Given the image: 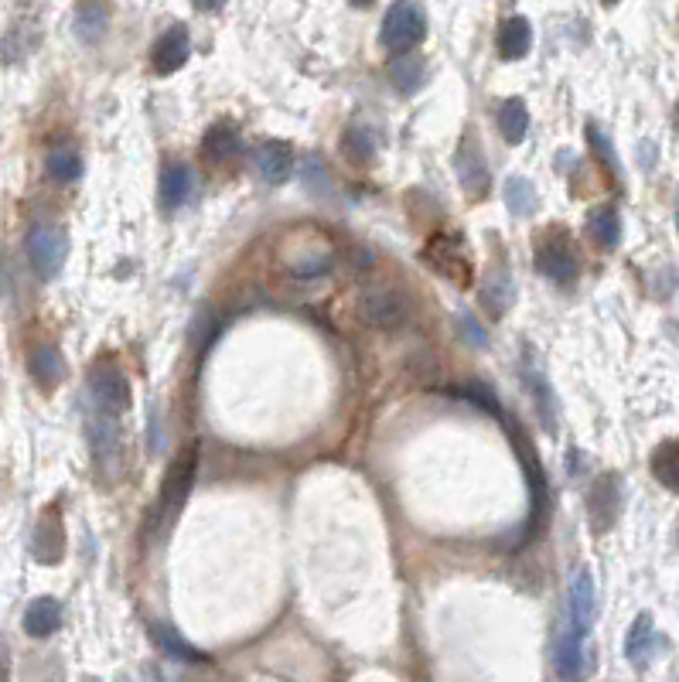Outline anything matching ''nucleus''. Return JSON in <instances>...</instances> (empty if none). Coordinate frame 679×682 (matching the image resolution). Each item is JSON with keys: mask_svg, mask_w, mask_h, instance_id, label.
<instances>
[{"mask_svg": "<svg viewBox=\"0 0 679 682\" xmlns=\"http://www.w3.org/2000/svg\"><path fill=\"white\" fill-rule=\"evenodd\" d=\"M195 468H198V440H192V444L181 447L178 457L171 461L168 474H164L161 495H157L154 515H151V529L161 526L164 519H175V515L181 512V505H185L188 495H192Z\"/></svg>", "mask_w": 679, "mask_h": 682, "instance_id": "nucleus-1", "label": "nucleus"}, {"mask_svg": "<svg viewBox=\"0 0 679 682\" xmlns=\"http://www.w3.org/2000/svg\"><path fill=\"white\" fill-rule=\"evenodd\" d=\"M427 35V14L420 0H396L383 18V48L393 55H407Z\"/></svg>", "mask_w": 679, "mask_h": 682, "instance_id": "nucleus-2", "label": "nucleus"}, {"mask_svg": "<svg viewBox=\"0 0 679 682\" xmlns=\"http://www.w3.org/2000/svg\"><path fill=\"white\" fill-rule=\"evenodd\" d=\"M24 246H28V260L35 266L38 277H45V280L59 277V270L65 266V256H69V236H65V229L52 226V222H35V226L28 229Z\"/></svg>", "mask_w": 679, "mask_h": 682, "instance_id": "nucleus-3", "label": "nucleus"}, {"mask_svg": "<svg viewBox=\"0 0 679 682\" xmlns=\"http://www.w3.org/2000/svg\"><path fill=\"white\" fill-rule=\"evenodd\" d=\"M424 260L430 263V270H437L441 277H447L451 284H458V287H468L471 277H475V266H471L465 246H461L458 236L430 239V246L424 249Z\"/></svg>", "mask_w": 679, "mask_h": 682, "instance_id": "nucleus-4", "label": "nucleus"}, {"mask_svg": "<svg viewBox=\"0 0 679 682\" xmlns=\"http://www.w3.org/2000/svg\"><path fill=\"white\" fill-rule=\"evenodd\" d=\"M359 314L362 321L372 324V328H400L407 321V301H403L400 290L389 287H369L366 294L359 297Z\"/></svg>", "mask_w": 679, "mask_h": 682, "instance_id": "nucleus-5", "label": "nucleus"}, {"mask_svg": "<svg viewBox=\"0 0 679 682\" xmlns=\"http://www.w3.org/2000/svg\"><path fill=\"white\" fill-rule=\"evenodd\" d=\"M89 393H93V403L99 406L103 413H127L130 410V382L127 376L117 369V365H99L93 369V376H89Z\"/></svg>", "mask_w": 679, "mask_h": 682, "instance_id": "nucleus-6", "label": "nucleus"}, {"mask_svg": "<svg viewBox=\"0 0 679 682\" xmlns=\"http://www.w3.org/2000/svg\"><path fill=\"white\" fill-rule=\"evenodd\" d=\"M594 607H598L594 577L587 570H577V577L570 580V590H567V621H563V625H570L587 638L594 628Z\"/></svg>", "mask_w": 679, "mask_h": 682, "instance_id": "nucleus-7", "label": "nucleus"}, {"mask_svg": "<svg viewBox=\"0 0 679 682\" xmlns=\"http://www.w3.org/2000/svg\"><path fill=\"white\" fill-rule=\"evenodd\" d=\"M587 509H591V529L594 532H608L615 526L618 512H621V488H618V474H601L598 481L587 492Z\"/></svg>", "mask_w": 679, "mask_h": 682, "instance_id": "nucleus-8", "label": "nucleus"}, {"mask_svg": "<svg viewBox=\"0 0 679 682\" xmlns=\"http://www.w3.org/2000/svg\"><path fill=\"white\" fill-rule=\"evenodd\" d=\"M543 239V236H540ZM536 270L553 284H570L577 277V253L563 239H543L536 246Z\"/></svg>", "mask_w": 679, "mask_h": 682, "instance_id": "nucleus-9", "label": "nucleus"}, {"mask_svg": "<svg viewBox=\"0 0 679 682\" xmlns=\"http://www.w3.org/2000/svg\"><path fill=\"white\" fill-rule=\"evenodd\" d=\"M587 638L570 625H563L557 638V652H553V665L563 682H584L587 676Z\"/></svg>", "mask_w": 679, "mask_h": 682, "instance_id": "nucleus-10", "label": "nucleus"}, {"mask_svg": "<svg viewBox=\"0 0 679 682\" xmlns=\"http://www.w3.org/2000/svg\"><path fill=\"white\" fill-rule=\"evenodd\" d=\"M253 168L267 185H284L294 174V151L284 140H263L253 151Z\"/></svg>", "mask_w": 679, "mask_h": 682, "instance_id": "nucleus-11", "label": "nucleus"}, {"mask_svg": "<svg viewBox=\"0 0 679 682\" xmlns=\"http://www.w3.org/2000/svg\"><path fill=\"white\" fill-rule=\"evenodd\" d=\"M31 556H35L38 563H59L65 556V529H62V515L55 509H48L45 515L38 519L35 532H31Z\"/></svg>", "mask_w": 679, "mask_h": 682, "instance_id": "nucleus-12", "label": "nucleus"}, {"mask_svg": "<svg viewBox=\"0 0 679 682\" xmlns=\"http://www.w3.org/2000/svg\"><path fill=\"white\" fill-rule=\"evenodd\" d=\"M188 55H192V38H188V28H168L161 38L154 41V52H151V62L157 69V76H171V72H178L181 65L188 62Z\"/></svg>", "mask_w": 679, "mask_h": 682, "instance_id": "nucleus-13", "label": "nucleus"}, {"mask_svg": "<svg viewBox=\"0 0 679 682\" xmlns=\"http://www.w3.org/2000/svg\"><path fill=\"white\" fill-rule=\"evenodd\" d=\"M454 171L461 178V188L468 191V198H482L488 191V168L482 161V151H478L475 137H465L458 147V157H454Z\"/></svg>", "mask_w": 679, "mask_h": 682, "instance_id": "nucleus-14", "label": "nucleus"}, {"mask_svg": "<svg viewBox=\"0 0 679 682\" xmlns=\"http://www.w3.org/2000/svg\"><path fill=\"white\" fill-rule=\"evenodd\" d=\"M523 379H526L529 393H533V399H536V410H540L546 430H553V423H557V399H553V389H550V382H546L543 365L536 362V352L529 345L523 352Z\"/></svg>", "mask_w": 679, "mask_h": 682, "instance_id": "nucleus-15", "label": "nucleus"}, {"mask_svg": "<svg viewBox=\"0 0 679 682\" xmlns=\"http://www.w3.org/2000/svg\"><path fill=\"white\" fill-rule=\"evenodd\" d=\"M188 195H192V171L178 161H168L161 168V185H157V198H161V205L168 212H175L188 202Z\"/></svg>", "mask_w": 679, "mask_h": 682, "instance_id": "nucleus-16", "label": "nucleus"}, {"mask_svg": "<svg viewBox=\"0 0 679 682\" xmlns=\"http://www.w3.org/2000/svg\"><path fill=\"white\" fill-rule=\"evenodd\" d=\"M89 447H93V457L99 468L117 461L120 454V430L113 423V413H103V417H89Z\"/></svg>", "mask_w": 679, "mask_h": 682, "instance_id": "nucleus-17", "label": "nucleus"}, {"mask_svg": "<svg viewBox=\"0 0 679 682\" xmlns=\"http://www.w3.org/2000/svg\"><path fill=\"white\" fill-rule=\"evenodd\" d=\"M62 628V604L55 597H35L24 607V631L31 638H48Z\"/></svg>", "mask_w": 679, "mask_h": 682, "instance_id": "nucleus-18", "label": "nucleus"}, {"mask_svg": "<svg viewBox=\"0 0 679 682\" xmlns=\"http://www.w3.org/2000/svg\"><path fill=\"white\" fill-rule=\"evenodd\" d=\"M652 642H656V625H652V614H639L628 628L625 638V659L635 665V669H645L652 659Z\"/></svg>", "mask_w": 679, "mask_h": 682, "instance_id": "nucleus-19", "label": "nucleus"}, {"mask_svg": "<svg viewBox=\"0 0 679 682\" xmlns=\"http://www.w3.org/2000/svg\"><path fill=\"white\" fill-rule=\"evenodd\" d=\"M529 48H533V28H529L526 18H505L499 28V55L505 62H516V58H526Z\"/></svg>", "mask_w": 679, "mask_h": 682, "instance_id": "nucleus-20", "label": "nucleus"}, {"mask_svg": "<svg viewBox=\"0 0 679 682\" xmlns=\"http://www.w3.org/2000/svg\"><path fill=\"white\" fill-rule=\"evenodd\" d=\"M28 369H31V379H35L45 393L59 386L62 376H65V362H62V355L55 345H38L28 359Z\"/></svg>", "mask_w": 679, "mask_h": 682, "instance_id": "nucleus-21", "label": "nucleus"}, {"mask_svg": "<svg viewBox=\"0 0 679 682\" xmlns=\"http://www.w3.org/2000/svg\"><path fill=\"white\" fill-rule=\"evenodd\" d=\"M239 151H243V140H239V133L229 127V123H215V127L205 130L202 154L209 157V161H229V157H236Z\"/></svg>", "mask_w": 679, "mask_h": 682, "instance_id": "nucleus-22", "label": "nucleus"}, {"mask_svg": "<svg viewBox=\"0 0 679 682\" xmlns=\"http://www.w3.org/2000/svg\"><path fill=\"white\" fill-rule=\"evenodd\" d=\"M389 76H393V86L400 89V93H417L427 79V65H424V58L413 52L396 55L393 65H389Z\"/></svg>", "mask_w": 679, "mask_h": 682, "instance_id": "nucleus-23", "label": "nucleus"}, {"mask_svg": "<svg viewBox=\"0 0 679 682\" xmlns=\"http://www.w3.org/2000/svg\"><path fill=\"white\" fill-rule=\"evenodd\" d=\"M587 232L594 236V243H601L604 249H615L621 239V219L611 205H598L587 215Z\"/></svg>", "mask_w": 679, "mask_h": 682, "instance_id": "nucleus-24", "label": "nucleus"}, {"mask_svg": "<svg viewBox=\"0 0 679 682\" xmlns=\"http://www.w3.org/2000/svg\"><path fill=\"white\" fill-rule=\"evenodd\" d=\"M151 635H154V642L171 655V659H178V662H198V665L209 662V655L198 652L195 645H188L185 638H181L171 625H151Z\"/></svg>", "mask_w": 679, "mask_h": 682, "instance_id": "nucleus-25", "label": "nucleus"}, {"mask_svg": "<svg viewBox=\"0 0 679 682\" xmlns=\"http://www.w3.org/2000/svg\"><path fill=\"white\" fill-rule=\"evenodd\" d=\"M499 130L509 144H523L526 133H529V110L523 99H505L502 110H499Z\"/></svg>", "mask_w": 679, "mask_h": 682, "instance_id": "nucleus-26", "label": "nucleus"}, {"mask_svg": "<svg viewBox=\"0 0 679 682\" xmlns=\"http://www.w3.org/2000/svg\"><path fill=\"white\" fill-rule=\"evenodd\" d=\"M652 474L659 478V485H666L669 492H679V440H666L652 454Z\"/></svg>", "mask_w": 679, "mask_h": 682, "instance_id": "nucleus-27", "label": "nucleus"}, {"mask_svg": "<svg viewBox=\"0 0 679 682\" xmlns=\"http://www.w3.org/2000/svg\"><path fill=\"white\" fill-rule=\"evenodd\" d=\"M106 24H110V14H106L103 4H82L76 11V35L86 45H96L106 35Z\"/></svg>", "mask_w": 679, "mask_h": 682, "instance_id": "nucleus-28", "label": "nucleus"}, {"mask_svg": "<svg viewBox=\"0 0 679 682\" xmlns=\"http://www.w3.org/2000/svg\"><path fill=\"white\" fill-rule=\"evenodd\" d=\"M45 168H48V178H55L59 185H72V181L82 178V157L76 151H52Z\"/></svg>", "mask_w": 679, "mask_h": 682, "instance_id": "nucleus-29", "label": "nucleus"}, {"mask_svg": "<svg viewBox=\"0 0 679 682\" xmlns=\"http://www.w3.org/2000/svg\"><path fill=\"white\" fill-rule=\"evenodd\" d=\"M512 297H516V287H512V280L505 277V273H499V277H495L492 284L485 287L482 304H485V311L492 314V318H502V314L509 311Z\"/></svg>", "mask_w": 679, "mask_h": 682, "instance_id": "nucleus-30", "label": "nucleus"}, {"mask_svg": "<svg viewBox=\"0 0 679 682\" xmlns=\"http://www.w3.org/2000/svg\"><path fill=\"white\" fill-rule=\"evenodd\" d=\"M342 151L349 154V161L366 164V161H372V154H376V140H372V133L366 127H349L342 137Z\"/></svg>", "mask_w": 679, "mask_h": 682, "instance_id": "nucleus-31", "label": "nucleus"}, {"mask_svg": "<svg viewBox=\"0 0 679 682\" xmlns=\"http://www.w3.org/2000/svg\"><path fill=\"white\" fill-rule=\"evenodd\" d=\"M505 205H509L512 215H529L536 209V191L526 178H512L505 185Z\"/></svg>", "mask_w": 679, "mask_h": 682, "instance_id": "nucleus-32", "label": "nucleus"}, {"mask_svg": "<svg viewBox=\"0 0 679 682\" xmlns=\"http://www.w3.org/2000/svg\"><path fill=\"white\" fill-rule=\"evenodd\" d=\"M301 178H304V185H308L311 191H318V195L331 191V174H328L325 164L318 161V157H304V161H301Z\"/></svg>", "mask_w": 679, "mask_h": 682, "instance_id": "nucleus-33", "label": "nucleus"}, {"mask_svg": "<svg viewBox=\"0 0 679 682\" xmlns=\"http://www.w3.org/2000/svg\"><path fill=\"white\" fill-rule=\"evenodd\" d=\"M458 396H461V399H468V403H475L478 410H488V413H495V417H502L499 399H495V393H492V389H485V386H478V382H468V386H461V389H458Z\"/></svg>", "mask_w": 679, "mask_h": 682, "instance_id": "nucleus-34", "label": "nucleus"}, {"mask_svg": "<svg viewBox=\"0 0 679 682\" xmlns=\"http://www.w3.org/2000/svg\"><path fill=\"white\" fill-rule=\"evenodd\" d=\"M587 137H591V147L594 151H601V157H604V164H608V168H615V151H611V144L608 140H604V133H601V127H587Z\"/></svg>", "mask_w": 679, "mask_h": 682, "instance_id": "nucleus-35", "label": "nucleus"}, {"mask_svg": "<svg viewBox=\"0 0 679 682\" xmlns=\"http://www.w3.org/2000/svg\"><path fill=\"white\" fill-rule=\"evenodd\" d=\"M458 328L461 331H465V335L471 338V345H478V348H482L485 345V331L482 328H478V324H475V318H471V314H461V318H458Z\"/></svg>", "mask_w": 679, "mask_h": 682, "instance_id": "nucleus-36", "label": "nucleus"}, {"mask_svg": "<svg viewBox=\"0 0 679 682\" xmlns=\"http://www.w3.org/2000/svg\"><path fill=\"white\" fill-rule=\"evenodd\" d=\"M222 4H226V0H195V7H198V11H205V14L219 11Z\"/></svg>", "mask_w": 679, "mask_h": 682, "instance_id": "nucleus-37", "label": "nucleus"}, {"mask_svg": "<svg viewBox=\"0 0 679 682\" xmlns=\"http://www.w3.org/2000/svg\"><path fill=\"white\" fill-rule=\"evenodd\" d=\"M673 123H676V130H679V99H676V110H673Z\"/></svg>", "mask_w": 679, "mask_h": 682, "instance_id": "nucleus-38", "label": "nucleus"}, {"mask_svg": "<svg viewBox=\"0 0 679 682\" xmlns=\"http://www.w3.org/2000/svg\"><path fill=\"white\" fill-rule=\"evenodd\" d=\"M372 0H352V7H369Z\"/></svg>", "mask_w": 679, "mask_h": 682, "instance_id": "nucleus-39", "label": "nucleus"}, {"mask_svg": "<svg viewBox=\"0 0 679 682\" xmlns=\"http://www.w3.org/2000/svg\"><path fill=\"white\" fill-rule=\"evenodd\" d=\"M82 682H99L96 676H86V679H82Z\"/></svg>", "mask_w": 679, "mask_h": 682, "instance_id": "nucleus-40", "label": "nucleus"}, {"mask_svg": "<svg viewBox=\"0 0 679 682\" xmlns=\"http://www.w3.org/2000/svg\"><path fill=\"white\" fill-rule=\"evenodd\" d=\"M676 229H679V202H676Z\"/></svg>", "mask_w": 679, "mask_h": 682, "instance_id": "nucleus-41", "label": "nucleus"}, {"mask_svg": "<svg viewBox=\"0 0 679 682\" xmlns=\"http://www.w3.org/2000/svg\"><path fill=\"white\" fill-rule=\"evenodd\" d=\"M604 4H618V0H604Z\"/></svg>", "mask_w": 679, "mask_h": 682, "instance_id": "nucleus-42", "label": "nucleus"}, {"mask_svg": "<svg viewBox=\"0 0 679 682\" xmlns=\"http://www.w3.org/2000/svg\"><path fill=\"white\" fill-rule=\"evenodd\" d=\"M120 682H127V679H120Z\"/></svg>", "mask_w": 679, "mask_h": 682, "instance_id": "nucleus-43", "label": "nucleus"}]
</instances>
